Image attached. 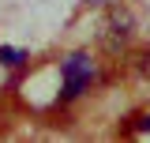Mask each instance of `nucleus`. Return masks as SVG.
<instances>
[{"instance_id":"20e7f679","label":"nucleus","mask_w":150,"mask_h":143,"mask_svg":"<svg viewBox=\"0 0 150 143\" xmlns=\"http://www.w3.org/2000/svg\"><path fill=\"white\" fill-rule=\"evenodd\" d=\"M135 68H139V75H146V79H150V49H143V53L135 56Z\"/></svg>"},{"instance_id":"f257e3e1","label":"nucleus","mask_w":150,"mask_h":143,"mask_svg":"<svg viewBox=\"0 0 150 143\" xmlns=\"http://www.w3.org/2000/svg\"><path fill=\"white\" fill-rule=\"evenodd\" d=\"M60 75H64V94L60 98H75L98 79V64H94L86 53H71L64 64H60Z\"/></svg>"},{"instance_id":"39448f33","label":"nucleus","mask_w":150,"mask_h":143,"mask_svg":"<svg viewBox=\"0 0 150 143\" xmlns=\"http://www.w3.org/2000/svg\"><path fill=\"white\" fill-rule=\"evenodd\" d=\"M139 128H143V132H150V113L143 117V121H139Z\"/></svg>"},{"instance_id":"423d86ee","label":"nucleus","mask_w":150,"mask_h":143,"mask_svg":"<svg viewBox=\"0 0 150 143\" xmlns=\"http://www.w3.org/2000/svg\"><path fill=\"white\" fill-rule=\"evenodd\" d=\"M90 4H101V0H90Z\"/></svg>"},{"instance_id":"f03ea898","label":"nucleus","mask_w":150,"mask_h":143,"mask_svg":"<svg viewBox=\"0 0 150 143\" xmlns=\"http://www.w3.org/2000/svg\"><path fill=\"white\" fill-rule=\"evenodd\" d=\"M131 34H135L131 11H128V8H112L109 19H105V30H101V45H105L109 53H120V49L131 41Z\"/></svg>"},{"instance_id":"7ed1b4c3","label":"nucleus","mask_w":150,"mask_h":143,"mask_svg":"<svg viewBox=\"0 0 150 143\" xmlns=\"http://www.w3.org/2000/svg\"><path fill=\"white\" fill-rule=\"evenodd\" d=\"M0 60L4 64H11V68H19L26 56H23V49H11V45H0Z\"/></svg>"}]
</instances>
